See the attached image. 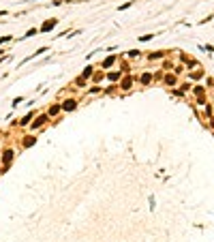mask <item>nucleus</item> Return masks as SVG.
<instances>
[{"label": "nucleus", "instance_id": "nucleus-1", "mask_svg": "<svg viewBox=\"0 0 214 242\" xmlns=\"http://www.w3.org/2000/svg\"><path fill=\"white\" fill-rule=\"evenodd\" d=\"M62 112H73L75 107H77V101H75V99H67V101H62Z\"/></svg>", "mask_w": 214, "mask_h": 242}, {"label": "nucleus", "instance_id": "nucleus-2", "mask_svg": "<svg viewBox=\"0 0 214 242\" xmlns=\"http://www.w3.org/2000/svg\"><path fill=\"white\" fill-rule=\"evenodd\" d=\"M56 24H58V19H47L45 24H43L41 28H39V32H49V30H52V28H54Z\"/></svg>", "mask_w": 214, "mask_h": 242}, {"label": "nucleus", "instance_id": "nucleus-3", "mask_svg": "<svg viewBox=\"0 0 214 242\" xmlns=\"http://www.w3.org/2000/svg\"><path fill=\"white\" fill-rule=\"evenodd\" d=\"M13 154H15L13 150H7V152L2 154V163H4V167H7V165H9L11 161H13Z\"/></svg>", "mask_w": 214, "mask_h": 242}, {"label": "nucleus", "instance_id": "nucleus-4", "mask_svg": "<svg viewBox=\"0 0 214 242\" xmlns=\"http://www.w3.org/2000/svg\"><path fill=\"white\" fill-rule=\"evenodd\" d=\"M47 120H49V116H39V118H36V122H32V129H39V126H43Z\"/></svg>", "mask_w": 214, "mask_h": 242}, {"label": "nucleus", "instance_id": "nucleus-5", "mask_svg": "<svg viewBox=\"0 0 214 242\" xmlns=\"http://www.w3.org/2000/svg\"><path fill=\"white\" fill-rule=\"evenodd\" d=\"M58 112H62V107H60V105H52V107L47 109V116H56Z\"/></svg>", "mask_w": 214, "mask_h": 242}, {"label": "nucleus", "instance_id": "nucleus-6", "mask_svg": "<svg viewBox=\"0 0 214 242\" xmlns=\"http://www.w3.org/2000/svg\"><path fill=\"white\" fill-rule=\"evenodd\" d=\"M131 84H133V79H131V77H127V79H122V84H120V86H122V90H129V88H131Z\"/></svg>", "mask_w": 214, "mask_h": 242}, {"label": "nucleus", "instance_id": "nucleus-7", "mask_svg": "<svg viewBox=\"0 0 214 242\" xmlns=\"http://www.w3.org/2000/svg\"><path fill=\"white\" fill-rule=\"evenodd\" d=\"M114 62H116V58H114V56H109V58L105 60V62H103V69H109V67H111Z\"/></svg>", "mask_w": 214, "mask_h": 242}, {"label": "nucleus", "instance_id": "nucleus-8", "mask_svg": "<svg viewBox=\"0 0 214 242\" xmlns=\"http://www.w3.org/2000/svg\"><path fill=\"white\" fill-rule=\"evenodd\" d=\"M107 77H109V81H118L120 79V71H114V73H109Z\"/></svg>", "mask_w": 214, "mask_h": 242}, {"label": "nucleus", "instance_id": "nucleus-9", "mask_svg": "<svg viewBox=\"0 0 214 242\" xmlns=\"http://www.w3.org/2000/svg\"><path fill=\"white\" fill-rule=\"evenodd\" d=\"M81 77H84V79L92 77V67H86V69H84V73H81Z\"/></svg>", "mask_w": 214, "mask_h": 242}, {"label": "nucleus", "instance_id": "nucleus-10", "mask_svg": "<svg viewBox=\"0 0 214 242\" xmlns=\"http://www.w3.org/2000/svg\"><path fill=\"white\" fill-rule=\"evenodd\" d=\"M34 141H36V137H32V135H30V137H26V139H24V146L28 148V146H32V144H34Z\"/></svg>", "mask_w": 214, "mask_h": 242}, {"label": "nucleus", "instance_id": "nucleus-11", "mask_svg": "<svg viewBox=\"0 0 214 242\" xmlns=\"http://www.w3.org/2000/svg\"><path fill=\"white\" fill-rule=\"evenodd\" d=\"M36 34H39V28H30V30L26 32L24 37H36Z\"/></svg>", "mask_w": 214, "mask_h": 242}, {"label": "nucleus", "instance_id": "nucleus-12", "mask_svg": "<svg viewBox=\"0 0 214 242\" xmlns=\"http://www.w3.org/2000/svg\"><path fill=\"white\" fill-rule=\"evenodd\" d=\"M30 120H32V114H28V116H24V120H19V124H21V126H26V124L30 122Z\"/></svg>", "mask_w": 214, "mask_h": 242}, {"label": "nucleus", "instance_id": "nucleus-13", "mask_svg": "<svg viewBox=\"0 0 214 242\" xmlns=\"http://www.w3.org/2000/svg\"><path fill=\"white\" fill-rule=\"evenodd\" d=\"M150 81H152V75H141V84H150Z\"/></svg>", "mask_w": 214, "mask_h": 242}, {"label": "nucleus", "instance_id": "nucleus-14", "mask_svg": "<svg viewBox=\"0 0 214 242\" xmlns=\"http://www.w3.org/2000/svg\"><path fill=\"white\" fill-rule=\"evenodd\" d=\"M47 52V47H41V49H36V52H34V56H41V54H45ZM34 56H32V58H34Z\"/></svg>", "mask_w": 214, "mask_h": 242}, {"label": "nucleus", "instance_id": "nucleus-15", "mask_svg": "<svg viewBox=\"0 0 214 242\" xmlns=\"http://www.w3.org/2000/svg\"><path fill=\"white\" fill-rule=\"evenodd\" d=\"M92 79H94V81H101V79H103V73H94V77H92Z\"/></svg>", "mask_w": 214, "mask_h": 242}, {"label": "nucleus", "instance_id": "nucleus-16", "mask_svg": "<svg viewBox=\"0 0 214 242\" xmlns=\"http://www.w3.org/2000/svg\"><path fill=\"white\" fill-rule=\"evenodd\" d=\"M131 4H133V2H124V4H120V11H124V9H129V7H131Z\"/></svg>", "mask_w": 214, "mask_h": 242}, {"label": "nucleus", "instance_id": "nucleus-17", "mask_svg": "<svg viewBox=\"0 0 214 242\" xmlns=\"http://www.w3.org/2000/svg\"><path fill=\"white\" fill-rule=\"evenodd\" d=\"M75 84H77V86H84V84H86V79H84V77H77V81H75Z\"/></svg>", "mask_w": 214, "mask_h": 242}]
</instances>
